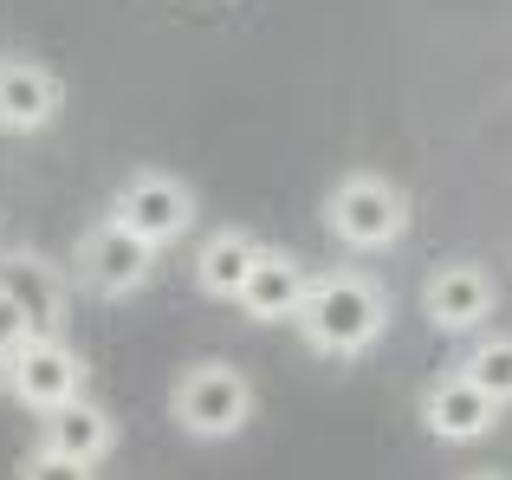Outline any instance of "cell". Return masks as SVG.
Masks as SVG:
<instances>
[{"instance_id": "ba28073f", "label": "cell", "mask_w": 512, "mask_h": 480, "mask_svg": "<svg viewBox=\"0 0 512 480\" xmlns=\"http://www.w3.org/2000/svg\"><path fill=\"white\" fill-rule=\"evenodd\" d=\"M111 442H117V422L104 416V403H85V390L65 396L59 409H46V442L39 448H52L72 474H91L111 455Z\"/></svg>"}, {"instance_id": "3957f363", "label": "cell", "mask_w": 512, "mask_h": 480, "mask_svg": "<svg viewBox=\"0 0 512 480\" xmlns=\"http://www.w3.org/2000/svg\"><path fill=\"white\" fill-rule=\"evenodd\" d=\"M169 409L195 442H227V435H240L247 416H253V383L240 377L234 364H195V370L175 377Z\"/></svg>"}, {"instance_id": "6da1fadb", "label": "cell", "mask_w": 512, "mask_h": 480, "mask_svg": "<svg viewBox=\"0 0 512 480\" xmlns=\"http://www.w3.org/2000/svg\"><path fill=\"white\" fill-rule=\"evenodd\" d=\"M292 325L305 331V344H312L318 357H357V351H370V344L383 338L389 292L376 286L370 273H350V266L344 273H318L312 286H305Z\"/></svg>"}, {"instance_id": "5b68a950", "label": "cell", "mask_w": 512, "mask_h": 480, "mask_svg": "<svg viewBox=\"0 0 512 480\" xmlns=\"http://www.w3.org/2000/svg\"><path fill=\"white\" fill-rule=\"evenodd\" d=\"M0 370H7L13 403H26L33 416H46V409H59L65 396L85 390V364H78L72 344H59V331H33Z\"/></svg>"}, {"instance_id": "30bf717a", "label": "cell", "mask_w": 512, "mask_h": 480, "mask_svg": "<svg viewBox=\"0 0 512 480\" xmlns=\"http://www.w3.org/2000/svg\"><path fill=\"white\" fill-rule=\"evenodd\" d=\"M422 422H428V435H441V442H480V435L500 422V403H493L467 370H454V377H441L435 390L422 396Z\"/></svg>"}, {"instance_id": "4fadbf2b", "label": "cell", "mask_w": 512, "mask_h": 480, "mask_svg": "<svg viewBox=\"0 0 512 480\" xmlns=\"http://www.w3.org/2000/svg\"><path fill=\"white\" fill-rule=\"evenodd\" d=\"M253 253H260V240H253L247 228L208 234V240H201V253H195V286L208 292V299H234L240 279H247V266H253Z\"/></svg>"}, {"instance_id": "8992f818", "label": "cell", "mask_w": 512, "mask_h": 480, "mask_svg": "<svg viewBox=\"0 0 512 480\" xmlns=\"http://www.w3.org/2000/svg\"><path fill=\"white\" fill-rule=\"evenodd\" d=\"M111 215L124 221V228H137L150 247H169V240H182L188 221H195V195H188V182L163 176V169H143V176H130L124 189H117Z\"/></svg>"}, {"instance_id": "5bb4252c", "label": "cell", "mask_w": 512, "mask_h": 480, "mask_svg": "<svg viewBox=\"0 0 512 480\" xmlns=\"http://www.w3.org/2000/svg\"><path fill=\"white\" fill-rule=\"evenodd\" d=\"M467 377L480 383V390L493 396V403H512V338H487L474 357H467Z\"/></svg>"}, {"instance_id": "52a82bcc", "label": "cell", "mask_w": 512, "mask_h": 480, "mask_svg": "<svg viewBox=\"0 0 512 480\" xmlns=\"http://www.w3.org/2000/svg\"><path fill=\"white\" fill-rule=\"evenodd\" d=\"M305 286H312V273H305L299 253L260 247V253H253V266H247V279H240V292H234V305L247 318H260V325H279V318L299 312Z\"/></svg>"}, {"instance_id": "7a4b0ae2", "label": "cell", "mask_w": 512, "mask_h": 480, "mask_svg": "<svg viewBox=\"0 0 512 480\" xmlns=\"http://www.w3.org/2000/svg\"><path fill=\"white\" fill-rule=\"evenodd\" d=\"M325 221L350 253L396 247V240L409 234V195H402L389 176H344L338 189H331V202H325Z\"/></svg>"}, {"instance_id": "9c48e42d", "label": "cell", "mask_w": 512, "mask_h": 480, "mask_svg": "<svg viewBox=\"0 0 512 480\" xmlns=\"http://www.w3.org/2000/svg\"><path fill=\"white\" fill-rule=\"evenodd\" d=\"M493 273L487 266H474V260H448L435 279L422 286V305H428V318H435L441 331H474V325H487L493 318Z\"/></svg>"}, {"instance_id": "277c9868", "label": "cell", "mask_w": 512, "mask_h": 480, "mask_svg": "<svg viewBox=\"0 0 512 480\" xmlns=\"http://www.w3.org/2000/svg\"><path fill=\"white\" fill-rule=\"evenodd\" d=\"M72 273H78V286L98 292V299H124V292H137L143 279L156 273V247L137 228H124L117 215H104L98 228L78 234Z\"/></svg>"}, {"instance_id": "7c38bea8", "label": "cell", "mask_w": 512, "mask_h": 480, "mask_svg": "<svg viewBox=\"0 0 512 480\" xmlns=\"http://www.w3.org/2000/svg\"><path fill=\"white\" fill-rule=\"evenodd\" d=\"M0 286L20 299V312L33 318V331L65 325V279H59L52 260H39V253H7V260H0Z\"/></svg>"}, {"instance_id": "8fae6325", "label": "cell", "mask_w": 512, "mask_h": 480, "mask_svg": "<svg viewBox=\"0 0 512 480\" xmlns=\"http://www.w3.org/2000/svg\"><path fill=\"white\" fill-rule=\"evenodd\" d=\"M59 104H65V85L46 72V65H33V59L0 65V130L33 137V130H46L52 117H59Z\"/></svg>"}, {"instance_id": "9a60e30c", "label": "cell", "mask_w": 512, "mask_h": 480, "mask_svg": "<svg viewBox=\"0 0 512 480\" xmlns=\"http://www.w3.org/2000/svg\"><path fill=\"white\" fill-rule=\"evenodd\" d=\"M26 338H33V318H26V312H20V299L0 286V364H7V357L20 351Z\"/></svg>"}]
</instances>
